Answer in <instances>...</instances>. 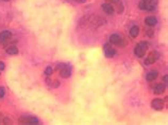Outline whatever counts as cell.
<instances>
[{
  "label": "cell",
  "instance_id": "13",
  "mask_svg": "<svg viewBox=\"0 0 168 125\" xmlns=\"http://www.w3.org/2000/svg\"><path fill=\"white\" fill-rule=\"evenodd\" d=\"M145 22H146V25L153 27V25L158 24V19H156L155 17H153V16H150V17H147L146 19H145Z\"/></svg>",
  "mask_w": 168,
  "mask_h": 125
},
{
  "label": "cell",
  "instance_id": "18",
  "mask_svg": "<svg viewBox=\"0 0 168 125\" xmlns=\"http://www.w3.org/2000/svg\"><path fill=\"white\" fill-rule=\"evenodd\" d=\"M4 93H6V89L3 87L0 86V100L4 97Z\"/></svg>",
  "mask_w": 168,
  "mask_h": 125
},
{
  "label": "cell",
  "instance_id": "8",
  "mask_svg": "<svg viewBox=\"0 0 168 125\" xmlns=\"http://www.w3.org/2000/svg\"><path fill=\"white\" fill-rule=\"evenodd\" d=\"M60 75L63 78H68L71 75V69L68 65H66L65 67H63L62 69H60Z\"/></svg>",
  "mask_w": 168,
  "mask_h": 125
},
{
  "label": "cell",
  "instance_id": "25",
  "mask_svg": "<svg viewBox=\"0 0 168 125\" xmlns=\"http://www.w3.org/2000/svg\"><path fill=\"white\" fill-rule=\"evenodd\" d=\"M2 121V113H0V123H1Z\"/></svg>",
  "mask_w": 168,
  "mask_h": 125
},
{
  "label": "cell",
  "instance_id": "9",
  "mask_svg": "<svg viewBox=\"0 0 168 125\" xmlns=\"http://www.w3.org/2000/svg\"><path fill=\"white\" fill-rule=\"evenodd\" d=\"M102 10L104 11L107 15H112L113 13L115 12V9H114V6L110 2H105V3L102 4Z\"/></svg>",
  "mask_w": 168,
  "mask_h": 125
},
{
  "label": "cell",
  "instance_id": "24",
  "mask_svg": "<svg viewBox=\"0 0 168 125\" xmlns=\"http://www.w3.org/2000/svg\"><path fill=\"white\" fill-rule=\"evenodd\" d=\"M76 1H78V2H85L86 0H76Z\"/></svg>",
  "mask_w": 168,
  "mask_h": 125
},
{
  "label": "cell",
  "instance_id": "27",
  "mask_svg": "<svg viewBox=\"0 0 168 125\" xmlns=\"http://www.w3.org/2000/svg\"><path fill=\"white\" fill-rule=\"evenodd\" d=\"M0 74H1V71H0Z\"/></svg>",
  "mask_w": 168,
  "mask_h": 125
},
{
  "label": "cell",
  "instance_id": "10",
  "mask_svg": "<svg viewBox=\"0 0 168 125\" xmlns=\"http://www.w3.org/2000/svg\"><path fill=\"white\" fill-rule=\"evenodd\" d=\"M11 36H12V33H11L10 31H8V30L2 31L1 33H0V41H1V43H4V41L8 40Z\"/></svg>",
  "mask_w": 168,
  "mask_h": 125
},
{
  "label": "cell",
  "instance_id": "12",
  "mask_svg": "<svg viewBox=\"0 0 168 125\" xmlns=\"http://www.w3.org/2000/svg\"><path fill=\"white\" fill-rule=\"evenodd\" d=\"M158 71H150V72L147 73L146 75V80L148 81V82H152V81L155 80L156 78H158Z\"/></svg>",
  "mask_w": 168,
  "mask_h": 125
},
{
  "label": "cell",
  "instance_id": "17",
  "mask_svg": "<svg viewBox=\"0 0 168 125\" xmlns=\"http://www.w3.org/2000/svg\"><path fill=\"white\" fill-rule=\"evenodd\" d=\"M52 73H53V69H52L51 67H47L45 70V74L47 76H49V75H51Z\"/></svg>",
  "mask_w": 168,
  "mask_h": 125
},
{
  "label": "cell",
  "instance_id": "5",
  "mask_svg": "<svg viewBox=\"0 0 168 125\" xmlns=\"http://www.w3.org/2000/svg\"><path fill=\"white\" fill-rule=\"evenodd\" d=\"M103 50H104V54L107 59H111V57H113L115 54H116V50L112 48L111 43L105 44V45L103 46Z\"/></svg>",
  "mask_w": 168,
  "mask_h": 125
},
{
  "label": "cell",
  "instance_id": "3",
  "mask_svg": "<svg viewBox=\"0 0 168 125\" xmlns=\"http://www.w3.org/2000/svg\"><path fill=\"white\" fill-rule=\"evenodd\" d=\"M19 122H21L22 124H30V125L40 123L37 118L33 117V116H22V117L19 118Z\"/></svg>",
  "mask_w": 168,
  "mask_h": 125
},
{
  "label": "cell",
  "instance_id": "15",
  "mask_svg": "<svg viewBox=\"0 0 168 125\" xmlns=\"http://www.w3.org/2000/svg\"><path fill=\"white\" fill-rule=\"evenodd\" d=\"M6 54L15 55V54H17V53H18V49L15 47V46H10V47L6 48Z\"/></svg>",
  "mask_w": 168,
  "mask_h": 125
},
{
  "label": "cell",
  "instance_id": "23",
  "mask_svg": "<svg viewBox=\"0 0 168 125\" xmlns=\"http://www.w3.org/2000/svg\"><path fill=\"white\" fill-rule=\"evenodd\" d=\"M107 1L110 2V3H112V4H114V3H116L117 1H118V0H107Z\"/></svg>",
  "mask_w": 168,
  "mask_h": 125
},
{
  "label": "cell",
  "instance_id": "7",
  "mask_svg": "<svg viewBox=\"0 0 168 125\" xmlns=\"http://www.w3.org/2000/svg\"><path fill=\"white\" fill-rule=\"evenodd\" d=\"M151 107L154 110H162L164 108V101L162 99H154L151 102Z\"/></svg>",
  "mask_w": 168,
  "mask_h": 125
},
{
  "label": "cell",
  "instance_id": "16",
  "mask_svg": "<svg viewBox=\"0 0 168 125\" xmlns=\"http://www.w3.org/2000/svg\"><path fill=\"white\" fill-rule=\"evenodd\" d=\"M114 4H117V12H118L119 14L123 13V2H121L120 0H118V1H117L116 3H114Z\"/></svg>",
  "mask_w": 168,
  "mask_h": 125
},
{
  "label": "cell",
  "instance_id": "26",
  "mask_svg": "<svg viewBox=\"0 0 168 125\" xmlns=\"http://www.w3.org/2000/svg\"><path fill=\"white\" fill-rule=\"evenodd\" d=\"M3 1H10V0H3Z\"/></svg>",
  "mask_w": 168,
  "mask_h": 125
},
{
  "label": "cell",
  "instance_id": "21",
  "mask_svg": "<svg viewBox=\"0 0 168 125\" xmlns=\"http://www.w3.org/2000/svg\"><path fill=\"white\" fill-rule=\"evenodd\" d=\"M4 68H6V65H4V63L3 62H0V71H2Z\"/></svg>",
  "mask_w": 168,
  "mask_h": 125
},
{
  "label": "cell",
  "instance_id": "20",
  "mask_svg": "<svg viewBox=\"0 0 168 125\" xmlns=\"http://www.w3.org/2000/svg\"><path fill=\"white\" fill-rule=\"evenodd\" d=\"M65 66H66V64H63V63H62V64H59V65H57V70H60V69H62L63 67H65Z\"/></svg>",
  "mask_w": 168,
  "mask_h": 125
},
{
  "label": "cell",
  "instance_id": "22",
  "mask_svg": "<svg viewBox=\"0 0 168 125\" xmlns=\"http://www.w3.org/2000/svg\"><path fill=\"white\" fill-rule=\"evenodd\" d=\"M163 81H164V84L166 85L167 84V75H164V78H163Z\"/></svg>",
  "mask_w": 168,
  "mask_h": 125
},
{
  "label": "cell",
  "instance_id": "19",
  "mask_svg": "<svg viewBox=\"0 0 168 125\" xmlns=\"http://www.w3.org/2000/svg\"><path fill=\"white\" fill-rule=\"evenodd\" d=\"M2 121H3V123H4V124H12V123H13L12 120H10L9 118H4V119L2 120Z\"/></svg>",
  "mask_w": 168,
  "mask_h": 125
},
{
  "label": "cell",
  "instance_id": "1",
  "mask_svg": "<svg viewBox=\"0 0 168 125\" xmlns=\"http://www.w3.org/2000/svg\"><path fill=\"white\" fill-rule=\"evenodd\" d=\"M158 0H140L139 1V9L143 11H153L155 10Z\"/></svg>",
  "mask_w": 168,
  "mask_h": 125
},
{
  "label": "cell",
  "instance_id": "6",
  "mask_svg": "<svg viewBox=\"0 0 168 125\" xmlns=\"http://www.w3.org/2000/svg\"><path fill=\"white\" fill-rule=\"evenodd\" d=\"M110 43L115 44V45L117 46H120V47L125 46V43H123V38H121L118 34H112V35L110 36Z\"/></svg>",
  "mask_w": 168,
  "mask_h": 125
},
{
  "label": "cell",
  "instance_id": "11",
  "mask_svg": "<svg viewBox=\"0 0 168 125\" xmlns=\"http://www.w3.org/2000/svg\"><path fill=\"white\" fill-rule=\"evenodd\" d=\"M165 88H166V85L163 84V83L162 84H158L155 87H154L153 91H154V93H156V94H161L165 91Z\"/></svg>",
  "mask_w": 168,
  "mask_h": 125
},
{
  "label": "cell",
  "instance_id": "4",
  "mask_svg": "<svg viewBox=\"0 0 168 125\" xmlns=\"http://www.w3.org/2000/svg\"><path fill=\"white\" fill-rule=\"evenodd\" d=\"M158 57H160L158 52H156V51H152V52L149 53L147 59H145V65H146V66H149V65H151V64H154V63L158 59Z\"/></svg>",
  "mask_w": 168,
  "mask_h": 125
},
{
  "label": "cell",
  "instance_id": "2",
  "mask_svg": "<svg viewBox=\"0 0 168 125\" xmlns=\"http://www.w3.org/2000/svg\"><path fill=\"white\" fill-rule=\"evenodd\" d=\"M147 49H148V44L145 43V41H140L139 44H137L136 47L134 49V54L137 57H143L146 53Z\"/></svg>",
  "mask_w": 168,
  "mask_h": 125
},
{
  "label": "cell",
  "instance_id": "14",
  "mask_svg": "<svg viewBox=\"0 0 168 125\" xmlns=\"http://www.w3.org/2000/svg\"><path fill=\"white\" fill-rule=\"evenodd\" d=\"M139 28L137 27V25H133L130 29V35L132 36L133 38H135L139 36Z\"/></svg>",
  "mask_w": 168,
  "mask_h": 125
}]
</instances>
